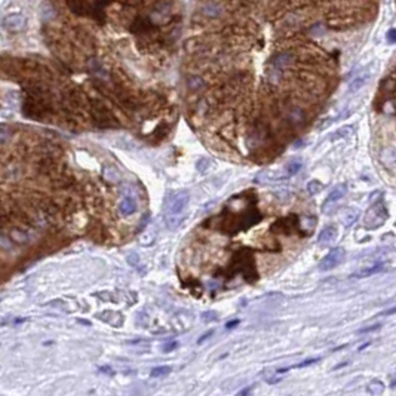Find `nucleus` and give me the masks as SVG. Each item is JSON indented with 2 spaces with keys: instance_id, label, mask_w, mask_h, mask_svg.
Here are the masks:
<instances>
[{
  "instance_id": "f3484780",
  "label": "nucleus",
  "mask_w": 396,
  "mask_h": 396,
  "mask_svg": "<svg viewBox=\"0 0 396 396\" xmlns=\"http://www.w3.org/2000/svg\"><path fill=\"white\" fill-rule=\"evenodd\" d=\"M367 390L368 393H371V395H381L383 390H384V384L380 380H372V381H369Z\"/></svg>"
},
{
  "instance_id": "a211bd4d",
  "label": "nucleus",
  "mask_w": 396,
  "mask_h": 396,
  "mask_svg": "<svg viewBox=\"0 0 396 396\" xmlns=\"http://www.w3.org/2000/svg\"><path fill=\"white\" fill-rule=\"evenodd\" d=\"M171 371H172V368L168 367V365H164V367H156L151 369V372H150V375L153 377V378H157V377H165V375H168Z\"/></svg>"
},
{
  "instance_id": "f8f14e48",
  "label": "nucleus",
  "mask_w": 396,
  "mask_h": 396,
  "mask_svg": "<svg viewBox=\"0 0 396 396\" xmlns=\"http://www.w3.org/2000/svg\"><path fill=\"white\" fill-rule=\"evenodd\" d=\"M291 62H292V54L282 52V54H278V55L275 57V59H273V67L278 68V70H282L285 67H288Z\"/></svg>"
},
{
  "instance_id": "dca6fc26",
  "label": "nucleus",
  "mask_w": 396,
  "mask_h": 396,
  "mask_svg": "<svg viewBox=\"0 0 396 396\" xmlns=\"http://www.w3.org/2000/svg\"><path fill=\"white\" fill-rule=\"evenodd\" d=\"M11 239H12L14 242H17V244H26V242L29 241V236H27V233H26L24 230H21V228H14V230L11 231Z\"/></svg>"
},
{
  "instance_id": "1a4fd4ad",
  "label": "nucleus",
  "mask_w": 396,
  "mask_h": 396,
  "mask_svg": "<svg viewBox=\"0 0 396 396\" xmlns=\"http://www.w3.org/2000/svg\"><path fill=\"white\" fill-rule=\"evenodd\" d=\"M368 81H369V71L361 73L359 76H356V77L350 82V85H349V92H350V94L358 92L361 88H364V86L367 85Z\"/></svg>"
},
{
  "instance_id": "2eb2a0df",
  "label": "nucleus",
  "mask_w": 396,
  "mask_h": 396,
  "mask_svg": "<svg viewBox=\"0 0 396 396\" xmlns=\"http://www.w3.org/2000/svg\"><path fill=\"white\" fill-rule=\"evenodd\" d=\"M187 88H189L190 91L198 92V91L205 88V81H203L200 76H190V77L187 79Z\"/></svg>"
},
{
  "instance_id": "cd10ccee",
  "label": "nucleus",
  "mask_w": 396,
  "mask_h": 396,
  "mask_svg": "<svg viewBox=\"0 0 396 396\" xmlns=\"http://www.w3.org/2000/svg\"><path fill=\"white\" fill-rule=\"evenodd\" d=\"M100 371H101V372H104V374H109V375H113L114 374L113 369H112L110 367H101L100 368Z\"/></svg>"
},
{
  "instance_id": "6ab92c4d",
  "label": "nucleus",
  "mask_w": 396,
  "mask_h": 396,
  "mask_svg": "<svg viewBox=\"0 0 396 396\" xmlns=\"http://www.w3.org/2000/svg\"><path fill=\"white\" fill-rule=\"evenodd\" d=\"M322 189H324V184H322L319 180H311L310 183L307 184V192H309L310 195H318V193H321Z\"/></svg>"
},
{
  "instance_id": "6e6552de",
  "label": "nucleus",
  "mask_w": 396,
  "mask_h": 396,
  "mask_svg": "<svg viewBox=\"0 0 396 396\" xmlns=\"http://www.w3.org/2000/svg\"><path fill=\"white\" fill-rule=\"evenodd\" d=\"M383 270H386V264L378 263V264L368 266V267H364V269L358 270L356 273L352 275V278H358V279H359V278H368V276H371V275H377V273H380V272H383Z\"/></svg>"
},
{
  "instance_id": "7ed1b4c3",
  "label": "nucleus",
  "mask_w": 396,
  "mask_h": 396,
  "mask_svg": "<svg viewBox=\"0 0 396 396\" xmlns=\"http://www.w3.org/2000/svg\"><path fill=\"white\" fill-rule=\"evenodd\" d=\"M190 200V195L187 190H180L174 192L168 196L165 202V215H175V214H183V209L187 206Z\"/></svg>"
},
{
  "instance_id": "393cba45",
  "label": "nucleus",
  "mask_w": 396,
  "mask_h": 396,
  "mask_svg": "<svg viewBox=\"0 0 396 396\" xmlns=\"http://www.w3.org/2000/svg\"><path fill=\"white\" fill-rule=\"evenodd\" d=\"M178 346V343L177 341H172V343H168L165 347H164V352L165 353H168V352H172V350H175V347Z\"/></svg>"
},
{
  "instance_id": "9b49d317",
  "label": "nucleus",
  "mask_w": 396,
  "mask_h": 396,
  "mask_svg": "<svg viewBox=\"0 0 396 396\" xmlns=\"http://www.w3.org/2000/svg\"><path fill=\"white\" fill-rule=\"evenodd\" d=\"M135 211H137V205H135V202L131 198H125L120 202V205H119V212H120V215H123V217L132 215Z\"/></svg>"
},
{
  "instance_id": "423d86ee",
  "label": "nucleus",
  "mask_w": 396,
  "mask_h": 396,
  "mask_svg": "<svg viewBox=\"0 0 396 396\" xmlns=\"http://www.w3.org/2000/svg\"><path fill=\"white\" fill-rule=\"evenodd\" d=\"M2 26L8 31H11V33H20V31H23L26 29L27 18L23 14H11V15L3 18Z\"/></svg>"
},
{
  "instance_id": "4468645a",
  "label": "nucleus",
  "mask_w": 396,
  "mask_h": 396,
  "mask_svg": "<svg viewBox=\"0 0 396 396\" xmlns=\"http://www.w3.org/2000/svg\"><path fill=\"white\" fill-rule=\"evenodd\" d=\"M303 167V161L301 157H294L292 161H289V164L286 165V177H292L295 175L298 171Z\"/></svg>"
},
{
  "instance_id": "b1692460",
  "label": "nucleus",
  "mask_w": 396,
  "mask_h": 396,
  "mask_svg": "<svg viewBox=\"0 0 396 396\" xmlns=\"http://www.w3.org/2000/svg\"><path fill=\"white\" fill-rule=\"evenodd\" d=\"M202 319H203V321H206V322H209V321H214V319H217V314H215L214 311H208V313H205V314L202 316Z\"/></svg>"
},
{
  "instance_id": "0eeeda50",
  "label": "nucleus",
  "mask_w": 396,
  "mask_h": 396,
  "mask_svg": "<svg viewBox=\"0 0 396 396\" xmlns=\"http://www.w3.org/2000/svg\"><path fill=\"white\" fill-rule=\"evenodd\" d=\"M337 234H339L337 227L334 226V224H330V226H327L319 233V236H318V244H319V245H328L330 242H333V241L337 237Z\"/></svg>"
},
{
  "instance_id": "9d476101",
  "label": "nucleus",
  "mask_w": 396,
  "mask_h": 396,
  "mask_svg": "<svg viewBox=\"0 0 396 396\" xmlns=\"http://www.w3.org/2000/svg\"><path fill=\"white\" fill-rule=\"evenodd\" d=\"M202 12L208 18H218L221 15V12H223V8L218 3H215V2H209V3H206L203 6Z\"/></svg>"
},
{
  "instance_id": "a878e982",
  "label": "nucleus",
  "mask_w": 396,
  "mask_h": 396,
  "mask_svg": "<svg viewBox=\"0 0 396 396\" xmlns=\"http://www.w3.org/2000/svg\"><path fill=\"white\" fill-rule=\"evenodd\" d=\"M380 328H381V324H377V325H374V327H368V328L361 330L359 333H369V331H375V330H380Z\"/></svg>"
},
{
  "instance_id": "f257e3e1",
  "label": "nucleus",
  "mask_w": 396,
  "mask_h": 396,
  "mask_svg": "<svg viewBox=\"0 0 396 396\" xmlns=\"http://www.w3.org/2000/svg\"><path fill=\"white\" fill-rule=\"evenodd\" d=\"M89 110L92 120L97 126L100 128H114L117 126V120L113 116V113L101 103L100 100H91L89 101Z\"/></svg>"
},
{
  "instance_id": "412c9836",
  "label": "nucleus",
  "mask_w": 396,
  "mask_h": 396,
  "mask_svg": "<svg viewBox=\"0 0 396 396\" xmlns=\"http://www.w3.org/2000/svg\"><path fill=\"white\" fill-rule=\"evenodd\" d=\"M358 220V212H353V214H347L346 215V220H344V226L350 227L355 221Z\"/></svg>"
},
{
  "instance_id": "ddd939ff",
  "label": "nucleus",
  "mask_w": 396,
  "mask_h": 396,
  "mask_svg": "<svg viewBox=\"0 0 396 396\" xmlns=\"http://www.w3.org/2000/svg\"><path fill=\"white\" fill-rule=\"evenodd\" d=\"M98 318L106 321V322L113 324L114 327H120L122 322H123V318L117 311H104V314H98Z\"/></svg>"
},
{
  "instance_id": "20e7f679",
  "label": "nucleus",
  "mask_w": 396,
  "mask_h": 396,
  "mask_svg": "<svg viewBox=\"0 0 396 396\" xmlns=\"http://www.w3.org/2000/svg\"><path fill=\"white\" fill-rule=\"evenodd\" d=\"M344 257H346V253H344L343 248H340V247L333 248L328 254L321 260V263H319V270L327 272V270L336 269L337 266H340V264L343 263Z\"/></svg>"
},
{
  "instance_id": "c85d7f7f",
  "label": "nucleus",
  "mask_w": 396,
  "mask_h": 396,
  "mask_svg": "<svg viewBox=\"0 0 396 396\" xmlns=\"http://www.w3.org/2000/svg\"><path fill=\"white\" fill-rule=\"evenodd\" d=\"M237 324H239V321H237V319H236V321H231V322H228V324H227L226 328H227V330H230V328H234V327H236Z\"/></svg>"
},
{
  "instance_id": "5701e85b",
  "label": "nucleus",
  "mask_w": 396,
  "mask_h": 396,
  "mask_svg": "<svg viewBox=\"0 0 396 396\" xmlns=\"http://www.w3.org/2000/svg\"><path fill=\"white\" fill-rule=\"evenodd\" d=\"M387 40H389V43L390 45H393L396 42V30L392 29L387 31Z\"/></svg>"
},
{
  "instance_id": "39448f33",
  "label": "nucleus",
  "mask_w": 396,
  "mask_h": 396,
  "mask_svg": "<svg viewBox=\"0 0 396 396\" xmlns=\"http://www.w3.org/2000/svg\"><path fill=\"white\" fill-rule=\"evenodd\" d=\"M346 193H347V184L341 183L339 186H336V187L330 192V195L327 196V199H325L322 211H324L325 214H330V212L333 211L334 205H337V202L344 198Z\"/></svg>"
},
{
  "instance_id": "4be33fe9",
  "label": "nucleus",
  "mask_w": 396,
  "mask_h": 396,
  "mask_svg": "<svg viewBox=\"0 0 396 396\" xmlns=\"http://www.w3.org/2000/svg\"><path fill=\"white\" fill-rule=\"evenodd\" d=\"M128 261H129V263H131V264H132L134 267H137V269L140 267V257H138V255H137V254L131 255V257L128 258Z\"/></svg>"
},
{
  "instance_id": "f03ea898",
  "label": "nucleus",
  "mask_w": 396,
  "mask_h": 396,
  "mask_svg": "<svg viewBox=\"0 0 396 396\" xmlns=\"http://www.w3.org/2000/svg\"><path fill=\"white\" fill-rule=\"evenodd\" d=\"M387 220V212L384 208V203L380 200L377 203H374L369 209L367 211L365 217H364V227L367 230H374L381 227Z\"/></svg>"
},
{
  "instance_id": "bb28decb",
  "label": "nucleus",
  "mask_w": 396,
  "mask_h": 396,
  "mask_svg": "<svg viewBox=\"0 0 396 396\" xmlns=\"http://www.w3.org/2000/svg\"><path fill=\"white\" fill-rule=\"evenodd\" d=\"M214 334V330H209L208 333H205L200 339H199V343H202V341H205L206 339H209V336H212Z\"/></svg>"
},
{
  "instance_id": "aec40b11",
  "label": "nucleus",
  "mask_w": 396,
  "mask_h": 396,
  "mask_svg": "<svg viewBox=\"0 0 396 396\" xmlns=\"http://www.w3.org/2000/svg\"><path fill=\"white\" fill-rule=\"evenodd\" d=\"M353 132V128H350V126H344V128H341V129H339L336 134H333L334 137H333V140H336V138H341V137H347V135H350Z\"/></svg>"
}]
</instances>
